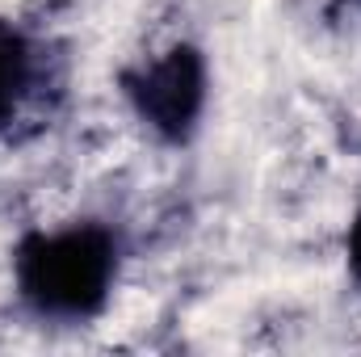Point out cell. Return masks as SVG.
<instances>
[{
  "label": "cell",
  "mask_w": 361,
  "mask_h": 357,
  "mask_svg": "<svg viewBox=\"0 0 361 357\" xmlns=\"http://www.w3.org/2000/svg\"><path fill=\"white\" fill-rule=\"evenodd\" d=\"M118 269V248L105 227H68V231H34L17 248V286L21 298L59 320H80L101 311L109 298Z\"/></svg>",
  "instance_id": "6da1fadb"
},
{
  "label": "cell",
  "mask_w": 361,
  "mask_h": 357,
  "mask_svg": "<svg viewBox=\"0 0 361 357\" xmlns=\"http://www.w3.org/2000/svg\"><path fill=\"white\" fill-rule=\"evenodd\" d=\"M135 114L164 139H185L206 105V63L193 47H173L160 59L122 76Z\"/></svg>",
  "instance_id": "7a4b0ae2"
},
{
  "label": "cell",
  "mask_w": 361,
  "mask_h": 357,
  "mask_svg": "<svg viewBox=\"0 0 361 357\" xmlns=\"http://www.w3.org/2000/svg\"><path fill=\"white\" fill-rule=\"evenodd\" d=\"M25 85H30V47L13 25L0 21V122L17 109Z\"/></svg>",
  "instance_id": "3957f363"
},
{
  "label": "cell",
  "mask_w": 361,
  "mask_h": 357,
  "mask_svg": "<svg viewBox=\"0 0 361 357\" xmlns=\"http://www.w3.org/2000/svg\"><path fill=\"white\" fill-rule=\"evenodd\" d=\"M349 269H353V277H357V286H361V210H357V219H353V227H349Z\"/></svg>",
  "instance_id": "277c9868"
}]
</instances>
